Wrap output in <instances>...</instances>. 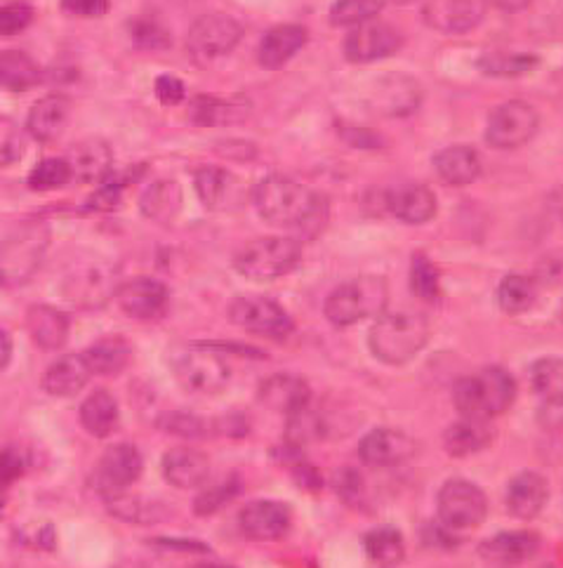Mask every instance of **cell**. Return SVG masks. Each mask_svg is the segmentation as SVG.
<instances>
[{
	"mask_svg": "<svg viewBox=\"0 0 563 568\" xmlns=\"http://www.w3.org/2000/svg\"><path fill=\"white\" fill-rule=\"evenodd\" d=\"M399 3H401V0H399Z\"/></svg>",
	"mask_w": 563,
	"mask_h": 568,
	"instance_id": "be15d7a7",
	"label": "cell"
},
{
	"mask_svg": "<svg viewBox=\"0 0 563 568\" xmlns=\"http://www.w3.org/2000/svg\"><path fill=\"white\" fill-rule=\"evenodd\" d=\"M33 22V8L22 0L0 6V36H17Z\"/></svg>",
	"mask_w": 563,
	"mask_h": 568,
	"instance_id": "816d5d0a",
	"label": "cell"
},
{
	"mask_svg": "<svg viewBox=\"0 0 563 568\" xmlns=\"http://www.w3.org/2000/svg\"><path fill=\"white\" fill-rule=\"evenodd\" d=\"M538 278L550 286H563V251H554L538 262Z\"/></svg>",
	"mask_w": 563,
	"mask_h": 568,
	"instance_id": "11a10c76",
	"label": "cell"
},
{
	"mask_svg": "<svg viewBox=\"0 0 563 568\" xmlns=\"http://www.w3.org/2000/svg\"><path fill=\"white\" fill-rule=\"evenodd\" d=\"M485 3L495 8V10H500V12L514 14V12H523L525 8L533 3V0H485Z\"/></svg>",
	"mask_w": 563,
	"mask_h": 568,
	"instance_id": "680465c9",
	"label": "cell"
},
{
	"mask_svg": "<svg viewBox=\"0 0 563 568\" xmlns=\"http://www.w3.org/2000/svg\"><path fill=\"white\" fill-rule=\"evenodd\" d=\"M27 331L43 352H58L66 345L71 321L69 316L50 305H33L27 312Z\"/></svg>",
	"mask_w": 563,
	"mask_h": 568,
	"instance_id": "83f0119b",
	"label": "cell"
},
{
	"mask_svg": "<svg viewBox=\"0 0 563 568\" xmlns=\"http://www.w3.org/2000/svg\"><path fill=\"white\" fill-rule=\"evenodd\" d=\"M556 213H559V217L563 220V189L556 194Z\"/></svg>",
	"mask_w": 563,
	"mask_h": 568,
	"instance_id": "94428289",
	"label": "cell"
},
{
	"mask_svg": "<svg viewBox=\"0 0 563 568\" xmlns=\"http://www.w3.org/2000/svg\"><path fill=\"white\" fill-rule=\"evenodd\" d=\"M368 106L387 119H403L416 113L424 100L422 85L408 73H387L368 90Z\"/></svg>",
	"mask_w": 563,
	"mask_h": 568,
	"instance_id": "4fadbf2b",
	"label": "cell"
},
{
	"mask_svg": "<svg viewBox=\"0 0 563 568\" xmlns=\"http://www.w3.org/2000/svg\"><path fill=\"white\" fill-rule=\"evenodd\" d=\"M550 500V484L533 469H523L506 486V513L516 519H535Z\"/></svg>",
	"mask_w": 563,
	"mask_h": 568,
	"instance_id": "603a6c76",
	"label": "cell"
},
{
	"mask_svg": "<svg viewBox=\"0 0 563 568\" xmlns=\"http://www.w3.org/2000/svg\"><path fill=\"white\" fill-rule=\"evenodd\" d=\"M253 203L259 217L280 230H297L316 236L326 224V203L311 189L288 175H267L253 189Z\"/></svg>",
	"mask_w": 563,
	"mask_h": 568,
	"instance_id": "6da1fadb",
	"label": "cell"
},
{
	"mask_svg": "<svg viewBox=\"0 0 563 568\" xmlns=\"http://www.w3.org/2000/svg\"><path fill=\"white\" fill-rule=\"evenodd\" d=\"M92 371L83 354H64L50 364L41 377V387L54 399H71L90 383Z\"/></svg>",
	"mask_w": 563,
	"mask_h": 568,
	"instance_id": "cb8c5ba5",
	"label": "cell"
},
{
	"mask_svg": "<svg viewBox=\"0 0 563 568\" xmlns=\"http://www.w3.org/2000/svg\"><path fill=\"white\" fill-rule=\"evenodd\" d=\"M12 358V337L6 328H0V373L10 366Z\"/></svg>",
	"mask_w": 563,
	"mask_h": 568,
	"instance_id": "91938a15",
	"label": "cell"
},
{
	"mask_svg": "<svg viewBox=\"0 0 563 568\" xmlns=\"http://www.w3.org/2000/svg\"><path fill=\"white\" fill-rule=\"evenodd\" d=\"M493 439L491 420H477V418H462L460 423L450 425L443 434V446L455 458L474 456L483 450Z\"/></svg>",
	"mask_w": 563,
	"mask_h": 568,
	"instance_id": "d590c367",
	"label": "cell"
},
{
	"mask_svg": "<svg viewBox=\"0 0 563 568\" xmlns=\"http://www.w3.org/2000/svg\"><path fill=\"white\" fill-rule=\"evenodd\" d=\"M290 524V507L278 500H253L238 515L240 534L255 542H274L286 538Z\"/></svg>",
	"mask_w": 563,
	"mask_h": 568,
	"instance_id": "e0dca14e",
	"label": "cell"
},
{
	"mask_svg": "<svg viewBox=\"0 0 563 568\" xmlns=\"http://www.w3.org/2000/svg\"><path fill=\"white\" fill-rule=\"evenodd\" d=\"M243 38V27L234 17L211 12L196 19L194 27L186 36V48L198 62H213L219 57L229 54Z\"/></svg>",
	"mask_w": 563,
	"mask_h": 568,
	"instance_id": "7c38bea8",
	"label": "cell"
},
{
	"mask_svg": "<svg viewBox=\"0 0 563 568\" xmlns=\"http://www.w3.org/2000/svg\"><path fill=\"white\" fill-rule=\"evenodd\" d=\"M389 288L382 276H359L337 286L326 300V318L337 328L359 324L368 316L387 312Z\"/></svg>",
	"mask_w": 563,
	"mask_h": 568,
	"instance_id": "5b68a950",
	"label": "cell"
},
{
	"mask_svg": "<svg viewBox=\"0 0 563 568\" xmlns=\"http://www.w3.org/2000/svg\"><path fill=\"white\" fill-rule=\"evenodd\" d=\"M163 479L173 488L192 490L203 486L211 477V458L194 446H175L165 450L161 460Z\"/></svg>",
	"mask_w": 563,
	"mask_h": 568,
	"instance_id": "44dd1931",
	"label": "cell"
},
{
	"mask_svg": "<svg viewBox=\"0 0 563 568\" xmlns=\"http://www.w3.org/2000/svg\"><path fill=\"white\" fill-rule=\"evenodd\" d=\"M62 10L69 17L100 19L109 12V0H62Z\"/></svg>",
	"mask_w": 563,
	"mask_h": 568,
	"instance_id": "db71d44e",
	"label": "cell"
},
{
	"mask_svg": "<svg viewBox=\"0 0 563 568\" xmlns=\"http://www.w3.org/2000/svg\"><path fill=\"white\" fill-rule=\"evenodd\" d=\"M194 186L201 203L208 211H234V207L243 203V196H246L243 182L229 170L217 165L198 168L194 175Z\"/></svg>",
	"mask_w": 563,
	"mask_h": 568,
	"instance_id": "ffe728a7",
	"label": "cell"
},
{
	"mask_svg": "<svg viewBox=\"0 0 563 568\" xmlns=\"http://www.w3.org/2000/svg\"><path fill=\"white\" fill-rule=\"evenodd\" d=\"M130 38H133L135 45L142 50H165L173 43L167 29L158 24L156 19H149V17H140L130 24Z\"/></svg>",
	"mask_w": 563,
	"mask_h": 568,
	"instance_id": "681fc988",
	"label": "cell"
},
{
	"mask_svg": "<svg viewBox=\"0 0 563 568\" xmlns=\"http://www.w3.org/2000/svg\"><path fill=\"white\" fill-rule=\"evenodd\" d=\"M418 444L408 434L389 427L368 432L359 444V458L368 467H397L416 458Z\"/></svg>",
	"mask_w": 563,
	"mask_h": 568,
	"instance_id": "ac0fdd59",
	"label": "cell"
},
{
	"mask_svg": "<svg viewBox=\"0 0 563 568\" xmlns=\"http://www.w3.org/2000/svg\"><path fill=\"white\" fill-rule=\"evenodd\" d=\"M83 356L92 375L114 377L121 375L130 366V362H133V345L121 335H106L98 339V343H92L83 352Z\"/></svg>",
	"mask_w": 563,
	"mask_h": 568,
	"instance_id": "d6a6232c",
	"label": "cell"
},
{
	"mask_svg": "<svg viewBox=\"0 0 563 568\" xmlns=\"http://www.w3.org/2000/svg\"><path fill=\"white\" fill-rule=\"evenodd\" d=\"M24 469H27V460L20 450L17 448L0 450V488L14 484L24 475Z\"/></svg>",
	"mask_w": 563,
	"mask_h": 568,
	"instance_id": "f5cc1de1",
	"label": "cell"
},
{
	"mask_svg": "<svg viewBox=\"0 0 563 568\" xmlns=\"http://www.w3.org/2000/svg\"><path fill=\"white\" fill-rule=\"evenodd\" d=\"M531 383L540 399L563 406V356H547L533 364Z\"/></svg>",
	"mask_w": 563,
	"mask_h": 568,
	"instance_id": "60d3db41",
	"label": "cell"
},
{
	"mask_svg": "<svg viewBox=\"0 0 563 568\" xmlns=\"http://www.w3.org/2000/svg\"><path fill=\"white\" fill-rule=\"evenodd\" d=\"M434 170L448 186H467L481 175V156L474 146L453 144L434 156Z\"/></svg>",
	"mask_w": 563,
	"mask_h": 568,
	"instance_id": "4dcf8cb0",
	"label": "cell"
},
{
	"mask_svg": "<svg viewBox=\"0 0 563 568\" xmlns=\"http://www.w3.org/2000/svg\"><path fill=\"white\" fill-rule=\"evenodd\" d=\"M498 305L504 314H523L538 302V278L525 274H506L498 286Z\"/></svg>",
	"mask_w": 563,
	"mask_h": 568,
	"instance_id": "f35d334b",
	"label": "cell"
},
{
	"mask_svg": "<svg viewBox=\"0 0 563 568\" xmlns=\"http://www.w3.org/2000/svg\"><path fill=\"white\" fill-rule=\"evenodd\" d=\"M439 519L450 531H469L483 524L488 498L483 490L467 479H450L439 490Z\"/></svg>",
	"mask_w": 563,
	"mask_h": 568,
	"instance_id": "9c48e42d",
	"label": "cell"
},
{
	"mask_svg": "<svg viewBox=\"0 0 563 568\" xmlns=\"http://www.w3.org/2000/svg\"><path fill=\"white\" fill-rule=\"evenodd\" d=\"M303 260V243L293 236H262L234 255V267L250 281H274L290 274Z\"/></svg>",
	"mask_w": 563,
	"mask_h": 568,
	"instance_id": "8992f818",
	"label": "cell"
},
{
	"mask_svg": "<svg viewBox=\"0 0 563 568\" xmlns=\"http://www.w3.org/2000/svg\"><path fill=\"white\" fill-rule=\"evenodd\" d=\"M175 381L190 394L213 396L232 381V368L224 356L208 345H192L175 352L171 362Z\"/></svg>",
	"mask_w": 563,
	"mask_h": 568,
	"instance_id": "52a82bcc",
	"label": "cell"
},
{
	"mask_svg": "<svg viewBox=\"0 0 563 568\" xmlns=\"http://www.w3.org/2000/svg\"><path fill=\"white\" fill-rule=\"evenodd\" d=\"M196 568H229V566H219V564H201Z\"/></svg>",
	"mask_w": 563,
	"mask_h": 568,
	"instance_id": "6125c7cd",
	"label": "cell"
},
{
	"mask_svg": "<svg viewBox=\"0 0 563 568\" xmlns=\"http://www.w3.org/2000/svg\"><path fill=\"white\" fill-rule=\"evenodd\" d=\"M163 432L173 434V437H180V439H201L208 434V425L203 418H198V415L194 413H180V410H173V413H163L158 423H156Z\"/></svg>",
	"mask_w": 563,
	"mask_h": 568,
	"instance_id": "7dc6e473",
	"label": "cell"
},
{
	"mask_svg": "<svg viewBox=\"0 0 563 568\" xmlns=\"http://www.w3.org/2000/svg\"><path fill=\"white\" fill-rule=\"evenodd\" d=\"M238 490H240L238 477L224 479L222 484H217L208 490H203V494L194 500V513L198 517H211V515L219 513L224 505H229L238 496Z\"/></svg>",
	"mask_w": 563,
	"mask_h": 568,
	"instance_id": "c3c4849f",
	"label": "cell"
},
{
	"mask_svg": "<svg viewBox=\"0 0 563 568\" xmlns=\"http://www.w3.org/2000/svg\"><path fill=\"white\" fill-rule=\"evenodd\" d=\"M119 404L106 389L92 392L79 408V418L90 437L106 439L119 427Z\"/></svg>",
	"mask_w": 563,
	"mask_h": 568,
	"instance_id": "e575fe53",
	"label": "cell"
},
{
	"mask_svg": "<svg viewBox=\"0 0 563 568\" xmlns=\"http://www.w3.org/2000/svg\"><path fill=\"white\" fill-rule=\"evenodd\" d=\"M403 45V36L387 22H366L354 27L345 41V57L354 64H370L397 54Z\"/></svg>",
	"mask_w": 563,
	"mask_h": 568,
	"instance_id": "9a60e30c",
	"label": "cell"
},
{
	"mask_svg": "<svg viewBox=\"0 0 563 568\" xmlns=\"http://www.w3.org/2000/svg\"><path fill=\"white\" fill-rule=\"evenodd\" d=\"M116 274L106 262H83L69 270L62 281V293L76 307L98 310L116 295Z\"/></svg>",
	"mask_w": 563,
	"mask_h": 568,
	"instance_id": "8fae6325",
	"label": "cell"
},
{
	"mask_svg": "<svg viewBox=\"0 0 563 568\" xmlns=\"http://www.w3.org/2000/svg\"><path fill=\"white\" fill-rule=\"evenodd\" d=\"M250 113V102L246 98H213L201 94L192 102V121L203 128H219L243 123Z\"/></svg>",
	"mask_w": 563,
	"mask_h": 568,
	"instance_id": "1f68e13d",
	"label": "cell"
},
{
	"mask_svg": "<svg viewBox=\"0 0 563 568\" xmlns=\"http://www.w3.org/2000/svg\"><path fill=\"white\" fill-rule=\"evenodd\" d=\"M540 128V116L533 104L510 100L498 104L485 125V142L500 151H514L529 144Z\"/></svg>",
	"mask_w": 563,
	"mask_h": 568,
	"instance_id": "ba28073f",
	"label": "cell"
},
{
	"mask_svg": "<svg viewBox=\"0 0 563 568\" xmlns=\"http://www.w3.org/2000/svg\"><path fill=\"white\" fill-rule=\"evenodd\" d=\"M24 132L10 116H0V168H8L24 156Z\"/></svg>",
	"mask_w": 563,
	"mask_h": 568,
	"instance_id": "f907efd6",
	"label": "cell"
},
{
	"mask_svg": "<svg viewBox=\"0 0 563 568\" xmlns=\"http://www.w3.org/2000/svg\"><path fill=\"white\" fill-rule=\"evenodd\" d=\"M429 321L418 312H382L368 333V347L378 362L403 366L429 343Z\"/></svg>",
	"mask_w": 563,
	"mask_h": 568,
	"instance_id": "7a4b0ae2",
	"label": "cell"
},
{
	"mask_svg": "<svg viewBox=\"0 0 563 568\" xmlns=\"http://www.w3.org/2000/svg\"><path fill=\"white\" fill-rule=\"evenodd\" d=\"M71 170V180L81 184H102L114 168V151L100 138H88L69 149L64 159Z\"/></svg>",
	"mask_w": 563,
	"mask_h": 568,
	"instance_id": "7402d4cb",
	"label": "cell"
},
{
	"mask_svg": "<svg viewBox=\"0 0 563 568\" xmlns=\"http://www.w3.org/2000/svg\"><path fill=\"white\" fill-rule=\"evenodd\" d=\"M50 248V226L24 222L0 243V288H22L41 270Z\"/></svg>",
	"mask_w": 563,
	"mask_h": 568,
	"instance_id": "277c9868",
	"label": "cell"
},
{
	"mask_svg": "<svg viewBox=\"0 0 563 568\" xmlns=\"http://www.w3.org/2000/svg\"><path fill=\"white\" fill-rule=\"evenodd\" d=\"M69 116H71L69 98H64V94H48V98L39 100L31 106L27 130L35 142L50 144L62 135L69 123Z\"/></svg>",
	"mask_w": 563,
	"mask_h": 568,
	"instance_id": "484cf974",
	"label": "cell"
},
{
	"mask_svg": "<svg viewBox=\"0 0 563 568\" xmlns=\"http://www.w3.org/2000/svg\"><path fill=\"white\" fill-rule=\"evenodd\" d=\"M106 509L111 517H116L119 521L127 524H156L163 519L165 509L158 503L146 500L142 496H130L125 490H119V494H109L104 496Z\"/></svg>",
	"mask_w": 563,
	"mask_h": 568,
	"instance_id": "74e56055",
	"label": "cell"
},
{
	"mask_svg": "<svg viewBox=\"0 0 563 568\" xmlns=\"http://www.w3.org/2000/svg\"><path fill=\"white\" fill-rule=\"evenodd\" d=\"M229 321L234 326L259 337L284 339L295 331L293 318L276 300L262 295H240L229 305Z\"/></svg>",
	"mask_w": 563,
	"mask_h": 568,
	"instance_id": "30bf717a",
	"label": "cell"
},
{
	"mask_svg": "<svg viewBox=\"0 0 563 568\" xmlns=\"http://www.w3.org/2000/svg\"><path fill=\"white\" fill-rule=\"evenodd\" d=\"M71 182V170L64 159H45L29 173L31 192H54Z\"/></svg>",
	"mask_w": 563,
	"mask_h": 568,
	"instance_id": "bcb514c9",
	"label": "cell"
},
{
	"mask_svg": "<svg viewBox=\"0 0 563 568\" xmlns=\"http://www.w3.org/2000/svg\"><path fill=\"white\" fill-rule=\"evenodd\" d=\"M387 211L406 224H427L437 215V196L424 184H406L387 194Z\"/></svg>",
	"mask_w": 563,
	"mask_h": 568,
	"instance_id": "4316f807",
	"label": "cell"
},
{
	"mask_svg": "<svg viewBox=\"0 0 563 568\" xmlns=\"http://www.w3.org/2000/svg\"><path fill=\"white\" fill-rule=\"evenodd\" d=\"M286 444L293 448H303L307 444L321 442L326 437V423L321 415L309 406L286 415Z\"/></svg>",
	"mask_w": 563,
	"mask_h": 568,
	"instance_id": "b9f144b4",
	"label": "cell"
},
{
	"mask_svg": "<svg viewBox=\"0 0 563 568\" xmlns=\"http://www.w3.org/2000/svg\"><path fill=\"white\" fill-rule=\"evenodd\" d=\"M335 488H337V494L342 496V500L356 503V500H361L364 481H361L359 475H356L354 469H340L335 475Z\"/></svg>",
	"mask_w": 563,
	"mask_h": 568,
	"instance_id": "9f6ffc18",
	"label": "cell"
},
{
	"mask_svg": "<svg viewBox=\"0 0 563 568\" xmlns=\"http://www.w3.org/2000/svg\"><path fill=\"white\" fill-rule=\"evenodd\" d=\"M540 550V536L533 531H506L481 542L479 555L500 566H514L529 561Z\"/></svg>",
	"mask_w": 563,
	"mask_h": 568,
	"instance_id": "f546056e",
	"label": "cell"
},
{
	"mask_svg": "<svg viewBox=\"0 0 563 568\" xmlns=\"http://www.w3.org/2000/svg\"><path fill=\"white\" fill-rule=\"evenodd\" d=\"M144 460L137 446L133 444H111L100 458V465L92 475V484H95L98 494L104 498L109 494H119V490H127L142 477Z\"/></svg>",
	"mask_w": 563,
	"mask_h": 568,
	"instance_id": "5bb4252c",
	"label": "cell"
},
{
	"mask_svg": "<svg viewBox=\"0 0 563 568\" xmlns=\"http://www.w3.org/2000/svg\"><path fill=\"white\" fill-rule=\"evenodd\" d=\"M307 45V29L299 24H278L265 33L257 48V62L265 69H278Z\"/></svg>",
	"mask_w": 563,
	"mask_h": 568,
	"instance_id": "f1b7e54d",
	"label": "cell"
},
{
	"mask_svg": "<svg viewBox=\"0 0 563 568\" xmlns=\"http://www.w3.org/2000/svg\"><path fill=\"white\" fill-rule=\"evenodd\" d=\"M538 67V57L525 52H488L479 62V69L493 79H519Z\"/></svg>",
	"mask_w": 563,
	"mask_h": 568,
	"instance_id": "7bdbcfd3",
	"label": "cell"
},
{
	"mask_svg": "<svg viewBox=\"0 0 563 568\" xmlns=\"http://www.w3.org/2000/svg\"><path fill=\"white\" fill-rule=\"evenodd\" d=\"M382 0H335L330 8V22L335 27H361L372 22L382 10Z\"/></svg>",
	"mask_w": 563,
	"mask_h": 568,
	"instance_id": "f6af8a7d",
	"label": "cell"
},
{
	"mask_svg": "<svg viewBox=\"0 0 563 568\" xmlns=\"http://www.w3.org/2000/svg\"><path fill=\"white\" fill-rule=\"evenodd\" d=\"M140 211L146 220L171 224L182 211V186L171 178L152 182L140 199Z\"/></svg>",
	"mask_w": 563,
	"mask_h": 568,
	"instance_id": "836d02e7",
	"label": "cell"
},
{
	"mask_svg": "<svg viewBox=\"0 0 563 568\" xmlns=\"http://www.w3.org/2000/svg\"><path fill=\"white\" fill-rule=\"evenodd\" d=\"M257 396L267 408L284 415H290L311 404L309 385L303 381V377L290 375V373H278L267 377V381H262Z\"/></svg>",
	"mask_w": 563,
	"mask_h": 568,
	"instance_id": "d4e9b609",
	"label": "cell"
},
{
	"mask_svg": "<svg viewBox=\"0 0 563 568\" xmlns=\"http://www.w3.org/2000/svg\"><path fill=\"white\" fill-rule=\"evenodd\" d=\"M364 547H366V555L375 564H380L385 568L401 564L406 557L403 536L391 526H380V528H372V531H368L364 538Z\"/></svg>",
	"mask_w": 563,
	"mask_h": 568,
	"instance_id": "ab89813d",
	"label": "cell"
},
{
	"mask_svg": "<svg viewBox=\"0 0 563 568\" xmlns=\"http://www.w3.org/2000/svg\"><path fill=\"white\" fill-rule=\"evenodd\" d=\"M114 300L125 316L137 321H156L171 305V291L158 278L137 276L121 283Z\"/></svg>",
	"mask_w": 563,
	"mask_h": 568,
	"instance_id": "2e32d148",
	"label": "cell"
},
{
	"mask_svg": "<svg viewBox=\"0 0 563 568\" xmlns=\"http://www.w3.org/2000/svg\"><path fill=\"white\" fill-rule=\"evenodd\" d=\"M43 79L39 62L22 50H0V90L27 92Z\"/></svg>",
	"mask_w": 563,
	"mask_h": 568,
	"instance_id": "8d00e7d4",
	"label": "cell"
},
{
	"mask_svg": "<svg viewBox=\"0 0 563 568\" xmlns=\"http://www.w3.org/2000/svg\"><path fill=\"white\" fill-rule=\"evenodd\" d=\"M422 19L429 29L439 33L460 36L481 24L483 8L477 0H427Z\"/></svg>",
	"mask_w": 563,
	"mask_h": 568,
	"instance_id": "d6986e66",
	"label": "cell"
},
{
	"mask_svg": "<svg viewBox=\"0 0 563 568\" xmlns=\"http://www.w3.org/2000/svg\"><path fill=\"white\" fill-rule=\"evenodd\" d=\"M516 396V383L510 371L488 366L477 375H467L453 387V404L462 418L493 420L495 415L510 410Z\"/></svg>",
	"mask_w": 563,
	"mask_h": 568,
	"instance_id": "3957f363",
	"label": "cell"
},
{
	"mask_svg": "<svg viewBox=\"0 0 563 568\" xmlns=\"http://www.w3.org/2000/svg\"><path fill=\"white\" fill-rule=\"evenodd\" d=\"M154 90H156V98L165 106H175V104H180L186 98L184 83L180 79H175V75H161V79H156V88Z\"/></svg>",
	"mask_w": 563,
	"mask_h": 568,
	"instance_id": "6f0895ef",
	"label": "cell"
},
{
	"mask_svg": "<svg viewBox=\"0 0 563 568\" xmlns=\"http://www.w3.org/2000/svg\"><path fill=\"white\" fill-rule=\"evenodd\" d=\"M410 291L424 302H437L441 295V274L424 253H416L410 262Z\"/></svg>",
	"mask_w": 563,
	"mask_h": 568,
	"instance_id": "ee69618b",
	"label": "cell"
}]
</instances>
